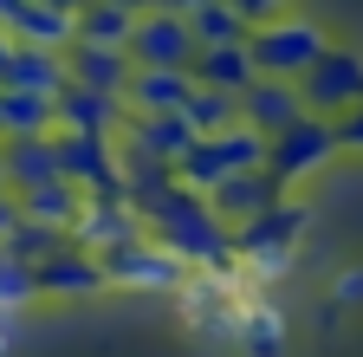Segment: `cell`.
Wrapping results in <instances>:
<instances>
[{
    "instance_id": "cell-11",
    "label": "cell",
    "mask_w": 363,
    "mask_h": 357,
    "mask_svg": "<svg viewBox=\"0 0 363 357\" xmlns=\"http://www.w3.org/2000/svg\"><path fill=\"white\" fill-rule=\"evenodd\" d=\"M117 143L136 150V156H150V163H162V169H182V156H189L201 137H195V123L175 111V117H130Z\"/></svg>"
},
{
    "instance_id": "cell-22",
    "label": "cell",
    "mask_w": 363,
    "mask_h": 357,
    "mask_svg": "<svg viewBox=\"0 0 363 357\" xmlns=\"http://www.w3.org/2000/svg\"><path fill=\"white\" fill-rule=\"evenodd\" d=\"M189 26H195L201 46H247V39H253V20H247L240 7H227V0H208Z\"/></svg>"
},
{
    "instance_id": "cell-12",
    "label": "cell",
    "mask_w": 363,
    "mask_h": 357,
    "mask_svg": "<svg viewBox=\"0 0 363 357\" xmlns=\"http://www.w3.org/2000/svg\"><path fill=\"white\" fill-rule=\"evenodd\" d=\"M123 123H130V104L111 92H84V84L59 92V130H72V137H123Z\"/></svg>"
},
{
    "instance_id": "cell-15",
    "label": "cell",
    "mask_w": 363,
    "mask_h": 357,
    "mask_svg": "<svg viewBox=\"0 0 363 357\" xmlns=\"http://www.w3.org/2000/svg\"><path fill=\"white\" fill-rule=\"evenodd\" d=\"M0 150H7V189L13 195H33L45 182H65V175H59V137H13Z\"/></svg>"
},
{
    "instance_id": "cell-5",
    "label": "cell",
    "mask_w": 363,
    "mask_h": 357,
    "mask_svg": "<svg viewBox=\"0 0 363 357\" xmlns=\"http://www.w3.org/2000/svg\"><path fill=\"white\" fill-rule=\"evenodd\" d=\"M98 260H104V280L123 286V292H182V286H189V266H182L156 234L130 241V247H111Z\"/></svg>"
},
{
    "instance_id": "cell-30",
    "label": "cell",
    "mask_w": 363,
    "mask_h": 357,
    "mask_svg": "<svg viewBox=\"0 0 363 357\" xmlns=\"http://www.w3.org/2000/svg\"><path fill=\"white\" fill-rule=\"evenodd\" d=\"M156 7H162V13H175V20H195L208 0H156Z\"/></svg>"
},
{
    "instance_id": "cell-4",
    "label": "cell",
    "mask_w": 363,
    "mask_h": 357,
    "mask_svg": "<svg viewBox=\"0 0 363 357\" xmlns=\"http://www.w3.org/2000/svg\"><path fill=\"white\" fill-rule=\"evenodd\" d=\"M337 150H344V137H337V123L331 117H298L292 130H279V137L266 143V169L279 175L286 189H305L311 175H325L331 163H337Z\"/></svg>"
},
{
    "instance_id": "cell-2",
    "label": "cell",
    "mask_w": 363,
    "mask_h": 357,
    "mask_svg": "<svg viewBox=\"0 0 363 357\" xmlns=\"http://www.w3.org/2000/svg\"><path fill=\"white\" fill-rule=\"evenodd\" d=\"M247 169H266V137L253 123H234V130H220V137H201L189 156H182V189H195V195H214L220 182H234V175Z\"/></svg>"
},
{
    "instance_id": "cell-9",
    "label": "cell",
    "mask_w": 363,
    "mask_h": 357,
    "mask_svg": "<svg viewBox=\"0 0 363 357\" xmlns=\"http://www.w3.org/2000/svg\"><path fill=\"white\" fill-rule=\"evenodd\" d=\"M292 189L279 182V175H272V169H247V175H234V182H220L214 195H208V208L227 221V228H247V221H259V214H272V208H279Z\"/></svg>"
},
{
    "instance_id": "cell-29",
    "label": "cell",
    "mask_w": 363,
    "mask_h": 357,
    "mask_svg": "<svg viewBox=\"0 0 363 357\" xmlns=\"http://www.w3.org/2000/svg\"><path fill=\"white\" fill-rule=\"evenodd\" d=\"M13 53H20V39L0 26V84H7V72H13Z\"/></svg>"
},
{
    "instance_id": "cell-19",
    "label": "cell",
    "mask_w": 363,
    "mask_h": 357,
    "mask_svg": "<svg viewBox=\"0 0 363 357\" xmlns=\"http://www.w3.org/2000/svg\"><path fill=\"white\" fill-rule=\"evenodd\" d=\"M234 344H240L247 357H286V312L272 305L266 292H253V299L240 305V331H234Z\"/></svg>"
},
{
    "instance_id": "cell-3",
    "label": "cell",
    "mask_w": 363,
    "mask_h": 357,
    "mask_svg": "<svg viewBox=\"0 0 363 357\" xmlns=\"http://www.w3.org/2000/svg\"><path fill=\"white\" fill-rule=\"evenodd\" d=\"M247 53H253V72H259V78H292V84H298L318 59L331 53V39H325V26H311V20H298V13H279V20L253 26Z\"/></svg>"
},
{
    "instance_id": "cell-25",
    "label": "cell",
    "mask_w": 363,
    "mask_h": 357,
    "mask_svg": "<svg viewBox=\"0 0 363 357\" xmlns=\"http://www.w3.org/2000/svg\"><path fill=\"white\" fill-rule=\"evenodd\" d=\"M227 7H240L253 26H266V20H279V13H286V0H227Z\"/></svg>"
},
{
    "instance_id": "cell-32",
    "label": "cell",
    "mask_w": 363,
    "mask_h": 357,
    "mask_svg": "<svg viewBox=\"0 0 363 357\" xmlns=\"http://www.w3.org/2000/svg\"><path fill=\"white\" fill-rule=\"evenodd\" d=\"M52 7H65V13H84V7H91V0H52Z\"/></svg>"
},
{
    "instance_id": "cell-14",
    "label": "cell",
    "mask_w": 363,
    "mask_h": 357,
    "mask_svg": "<svg viewBox=\"0 0 363 357\" xmlns=\"http://www.w3.org/2000/svg\"><path fill=\"white\" fill-rule=\"evenodd\" d=\"M104 260L98 253H84L78 241L52 260H39V292H52V299H91V292H104Z\"/></svg>"
},
{
    "instance_id": "cell-6",
    "label": "cell",
    "mask_w": 363,
    "mask_h": 357,
    "mask_svg": "<svg viewBox=\"0 0 363 357\" xmlns=\"http://www.w3.org/2000/svg\"><path fill=\"white\" fill-rule=\"evenodd\" d=\"M298 92H305V111H311V117H331V123H344V117L363 104V53L331 46L325 59H318V65L298 78Z\"/></svg>"
},
{
    "instance_id": "cell-26",
    "label": "cell",
    "mask_w": 363,
    "mask_h": 357,
    "mask_svg": "<svg viewBox=\"0 0 363 357\" xmlns=\"http://www.w3.org/2000/svg\"><path fill=\"white\" fill-rule=\"evenodd\" d=\"M20 221H26V214H20V195H0V247L13 241V228H20Z\"/></svg>"
},
{
    "instance_id": "cell-16",
    "label": "cell",
    "mask_w": 363,
    "mask_h": 357,
    "mask_svg": "<svg viewBox=\"0 0 363 357\" xmlns=\"http://www.w3.org/2000/svg\"><path fill=\"white\" fill-rule=\"evenodd\" d=\"M20 46H45V53H72L78 46V13H65V7H52V0H26V7L13 13V26H7Z\"/></svg>"
},
{
    "instance_id": "cell-24",
    "label": "cell",
    "mask_w": 363,
    "mask_h": 357,
    "mask_svg": "<svg viewBox=\"0 0 363 357\" xmlns=\"http://www.w3.org/2000/svg\"><path fill=\"white\" fill-rule=\"evenodd\" d=\"M39 299V266H26L20 253L0 247V312H20Z\"/></svg>"
},
{
    "instance_id": "cell-33",
    "label": "cell",
    "mask_w": 363,
    "mask_h": 357,
    "mask_svg": "<svg viewBox=\"0 0 363 357\" xmlns=\"http://www.w3.org/2000/svg\"><path fill=\"white\" fill-rule=\"evenodd\" d=\"M0 351H7V312H0Z\"/></svg>"
},
{
    "instance_id": "cell-31",
    "label": "cell",
    "mask_w": 363,
    "mask_h": 357,
    "mask_svg": "<svg viewBox=\"0 0 363 357\" xmlns=\"http://www.w3.org/2000/svg\"><path fill=\"white\" fill-rule=\"evenodd\" d=\"M111 7H130V13H150L156 0H111Z\"/></svg>"
},
{
    "instance_id": "cell-17",
    "label": "cell",
    "mask_w": 363,
    "mask_h": 357,
    "mask_svg": "<svg viewBox=\"0 0 363 357\" xmlns=\"http://www.w3.org/2000/svg\"><path fill=\"white\" fill-rule=\"evenodd\" d=\"M13 137H59V98L0 84V143H13Z\"/></svg>"
},
{
    "instance_id": "cell-7",
    "label": "cell",
    "mask_w": 363,
    "mask_h": 357,
    "mask_svg": "<svg viewBox=\"0 0 363 357\" xmlns=\"http://www.w3.org/2000/svg\"><path fill=\"white\" fill-rule=\"evenodd\" d=\"M195 53H201L195 26L162 13V7H150L136 20V33H130V65L136 72H195Z\"/></svg>"
},
{
    "instance_id": "cell-10",
    "label": "cell",
    "mask_w": 363,
    "mask_h": 357,
    "mask_svg": "<svg viewBox=\"0 0 363 357\" xmlns=\"http://www.w3.org/2000/svg\"><path fill=\"white\" fill-rule=\"evenodd\" d=\"M298 117H305V92L292 78H253L240 92V123H253L266 143L279 137V130H292Z\"/></svg>"
},
{
    "instance_id": "cell-23",
    "label": "cell",
    "mask_w": 363,
    "mask_h": 357,
    "mask_svg": "<svg viewBox=\"0 0 363 357\" xmlns=\"http://www.w3.org/2000/svg\"><path fill=\"white\" fill-rule=\"evenodd\" d=\"M182 117L195 123V137H220V130H234V123H240V98H234V92H208V84H201Z\"/></svg>"
},
{
    "instance_id": "cell-13",
    "label": "cell",
    "mask_w": 363,
    "mask_h": 357,
    "mask_svg": "<svg viewBox=\"0 0 363 357\" xmlns=\"http://www.w3.org/2000/svg\"><path fill=\"white\" fill-rule=\"evenodd\" d=\"M195 92H201L195 72H136L123 104H130V117H175V111H189Z\"/></svg>"
},
{
    "instance_id": "cell-21",
    "label": "cell",
    "mask_w": 363,
    "mask_h": 357,
    "mask_svg": "<svg viewBox=\"0 0 363 357\" xmlns=\"http://www.w3.org/2000/svg\"><path fill=\"white\" fill-rule=\"evenodd\" d=\"M143 13L130 7H111V0H91V7L78 13V46H111V53H130V33Z\"/></svg>"
},
{
    "instance_id": "cell-27",
    "label": "cell",
    "mask_w": 363,
    "mask_h": 357,
    "mask_svg": "<svg viewBox=\"0 0 363 357\" xmlns=\"http://www.w3.org/2000/svg\"><path fill=\"white\" fill-rule=\"evenodd\" d=\"M337 137H344V150H363V104H357V111L337 123Z\"/></svg>"
},
{
    "instance_id": "cell-28",
    "label": "cell",
    "mask_w": 363,
    "mask_h": 357,
    "mask_svg": "<svg viewBox=\"0 0 363 357\" xmlns=\"http://www.w3.org/2000/svg\"><path fill=\"white\" fill-rule=\"evenodd\" d=\"M337 299H344V305H363V273H357V266H350V273H337Z\"/></svg>"
},
{
    "instance_id": "cell-1",
    "label": "cell",
    "mask_w": 363,
    "mask_h": 357,
    "mask_svg": "<svg viewBox=\"0 0 363 357\" xmlns=\"http://www.w3.org/2000/svg\"><path fill=\"white\" fill-rule=\"evenodd\" d=\"M305 221H311V208H305L298 195H286L272 214H259V221H247V228H240V273H247V286H272V280L298 260Z\"/></svg>"
},
{
    "instance_id": "cell-8",
    "label": "cell",
    "mask_w": 363,
    "mask_h": 357,
    "mask_svg": "<svg viewBox=\"0 0 363 357\" xmlns=\"http://www.w3.org/2000/svg\"><path fill=\"white\" fill-rule=\"evenodd\" d=\"M143 234H150V221H143V208H136L130 195H117V202H84L78 221H72V241L84 253H111V247H130V241H143Z\"/></svg>"
},
{
    "instance_id": "cell-20",
    "label": "cell",
    "mask_w": 363,
    "mask_h": 357,
    "mask_svg": "<svg viewBox=\"0 0 363 357\" xmlns=\"http://www.w3.org/2000/svg\"><path fill=\"white\" fill-rule=\"evenodd\" d=\"M195 78L208 84V92H234L240 98L259 72H253V53L247 46H201L195 53Z\"/></svg>"
},
{
    "instance_id": "cell-18",
    "label": "cell",
    "mask_w": 363,
    "mask_h": 357,
    "mask_svg": "<svg viewBox=\"0 0 363 357\" xmlns=\"http://www.w3.org/2000/svg\"><path fill=\"white\" fill-rule=\"evenodd\" d=\"M65 65H72V84H84V92H111V98H123L130 78H136L130 53H111V46H72Z\"/></svg>"
}]
</instances>
